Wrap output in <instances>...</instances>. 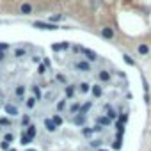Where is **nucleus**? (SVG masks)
<instances>
[{
    "label": "nucleus",
    "mask_w": 151,
    "mask_h": 151,
    "mask_svg": "<svg viewBox=\"0 0 151 151\" xmlns=\"http://www.w3.org/2000/svg\"><path fill=\"white\" fill-rule=\"evenodd\" d=\"M34 27L41 29V30H57L59 29L55 23H48V22H34Z\"/></svg>",
    "instance_id": "nucleus-1"
},
{
    "label": "nucleus",
    "mask_w": 151,
    "mask_h": 151,
    "mask_svg": "<svg viewBox=\"0 0 151 151\" xmlns=\"http://www.w3.org/2000/svg\"><path fill=\"white\" fill-rule=\"evenodd\" d=\"M75 68H77L78 71H84V73H89L91 71V64L87 60H78L77 64H75Z\"/></svg>",
    "instance_id": "nucleus-2"
},
{
    "label": "nucleus",
    "mask_w": 151,
    "mask_h": 151,
    "mask_svg": "<svg viewBox=\"0 0 151 151\" xmlns=\"http://www.w3.org/2000/svg\"><path fill=\"white\" fill-rule=\"evenodd\" d=\"M86 121H87V116H84V114H75V117H73V123L77 126H84Z\"/></svg>",
    "instance_id": "nucleus-3"
},
{
    "label": "nucleus",
    "mask_w": 151,
    "mask_h": 151,
    "mask_svg": "<svg viewBox=\"0 0 151 151\" xmlns=\"http://www.w3.org/2000/svg\"><path fill=\"white\" fill-rule=\"evenodd\" d=\"M45 128H46V132H50V133H53V132H57V124L52 121V117H48V119H45Z\"/></svg>",
    "instance_id": "nucleus-4"
},
{
    "label": "nucleus",
    "mask_w": 151,
    "mask_h": 151,
    "mask_svg": "<svg viewBox=\"0 0 151 151\" xmlns=\"http://www.w3.org/2000/svg\"><path fill=\"white\" fill-rule=\"evenodd\" d=\"M80 52H82V53H84V55L87 57V60H89V62H93V60H96V59H98V55H96L94 52L87 50V48H80Z\"/></svg>",
    "instance_id": "nucleus-5"
},
{
    "label": "nucleus",
    "mask_w": 151,
    "mask_h": 151,
    "mask_svg": "<svg viewBox=\"0 0 151 151\" xmlns=\"http://www.w3.org/2000/svg\"><path fill=\"white\" fill-rule=\"evenodd\" d=\"M98 78H100V82H109L110 80V73L107 69H100L98 71Z\"/></svg>",
    "instance_id": "nucleus-6"
},
{
    "label": "nucleus",
    "mask_w": 151,
    "mask_h": 151,
    "mask_svg": "<svg viewBox=\"0 0 151 151\" xmlns=\"http://www.w3.org/2000/svg\"><path fill=\"white\" fill-rule=\"evenodd\" d=\"M91 93H93V96H94V98H101L103 89H101V86H100V84H94V86L91 87Z\"/></svg>",
    "instance_id": "nucleus-7"
},
{
    "label": "nucleus",
    "mask_w": 151,
    "mask_h": 151,
    "mask_svg": "<svg viewBox=\"0 0 151 151\" xmlns=\"http://www.w3.org/2000/svg\"><path fill=\"white\" fill-rule=\"evenodd\" d=\"M101 36H103L105 39H112V37H114V29H110V27L101 29Z\"/></svg>",
    "instance_id": "nucleus-8"
},
{
    "label": "nucleus",
    "mask_w": 151,
    "mask_h": 151,
    "mask_svg": "<svg viewBox=\"0 0 151 151\" xmlns=\"http://www.w3.org/2000/svg\"><path fill=\"white\" fill-rule=\"evenodd\" d=\"M105 112H107V117H109L110 121H114V119L117 117V112H116V110H114L110 105H107V107H105Z\"/></svg>",
    "instance_id": "nucleus-9"
},
{
    "label": "nucleus",
    "mask_w": 151,
    "mask_h": 151,
    "mask_svg": "<svg viewBox=\"0 0 151 151\" xmlns=\"http://www.w3.org/2000/svg\"><path fill=\"white\" fill-rule=\"evenodd\" d=\"M25 133H27V135H29L30 139H34V137L37 135V126H36V124H29V126H27V132H25Z\"/></svg>",
    "instance_id": "nucleus-10"
},
{
    "label": "nucleus",
    "mask_w": 151,
    "mask_h": 151,
    "mask_svg": "<svg viewBox=\"0 0 151 151\" xmlns=\"http://www.w3.org/2000/svg\"><path fill=\"white\" fill-rule=\"evenodd\" d=\"M14 94L23 101V98H25V86H16V89H14Z\"/></svg>",
    "instance_id": "nucleus-11"
},
{
    "label": "nucleus",
    "mask_w": 151,
    "mask_h": 151,
    "mask_svg": "<svg viewBox=\"0 0 151 151\" xmlns=\"http://www.w3.org/2000/svg\"><path fill=\"white\" fill-rule=\"evenodd\" d=\"M91 107H93V101H86V103H82V107H80V112H78V114L87 116V112L91 110Z\"/></svg>",
    "instance_id": "nucleus-12"
},
{
    "label": "nucleus",
    "mask_w": 151,
    "mask_h": 151,
    "mask_svg": "<svg viewBox=\"0 0 151 151\" xmlns=\"http://www.w3.org/2000/svg\"><path fill=\"white\" fill-rule=\"evenodd\" d=\"M96 123H98L100 126H110V123H112V121H110L107 116H100V117L96 119Z\"/></svg>",
    "instance_id": "nucleus-13"
},
{
    "label": "nucleus",
    "mask_w": 151,
    "mask_h": 151,
    "mask_svg": "<svg viewBox=\"0 0 151 151\" xmlns=\"http://www.w3.org/2000/svg\"><path fill=\"white\" fill-rule=\"evenodd\" d=\"M6 112H7L9 116H13V117H14V116H18V109H16L14 105H11V103H7V105H6Z\"/></svg>",
    "instance_id": "nucleus-14"
},
{
    "label": "nucleus",
    "mask_w": 151,
    "mask_h": 151,
    "mask_svg": "<svg viewBox=\"0 0 151 151\" xmlns=\"http://www.w3.org/2000/svg\"><path fill=\"white\" fill-rule=\"evenodd\" d=\"M80 107H82V103H80V101H75V103L69 107V112H71L73 116H75V114H78V112H80Z\"/></svg>",
    "instance_id": "nucleus-15"
},
{
    "label": "nucleus",
    "mask_w": 151,
    "mask_h": 151,
    "mask_svg": "<svg viewBox=\"0 0 151 151\" xmlns=\"http://www.w3.org/2000/svg\"><path fill=\"white\" fill-rule=\"evenodd\" d=\"M20 11H22V14H30V13H32V6H30L29 2H25V4H22Z\"/></svg>",
    "instance_id": "nucleus-16"
},
{
    "label": "nucleus",
    "mask_w": 151,
    "mask_h": 151,
    "mask_svg": "<svg viewBox=\"0 0 151 151\" xmlns=\"http://www.w3.org/2000/svg\"><path fill=\"white\" fill-rule=\"evenodd\" d=\"M64 93H66V98H68V100H71V98L75 96V86H66Z\"/></svg>",
    "instance_id": "nucleus-17"
},
{
    "label": "nucleus",
    "mask_w": 151,
    "mask_h": 151,
    "mask_svg": "<svg viewBox=\"0 0 151 151\" xmlns=\"http://www.w3.org/2000/svg\"><path fill=\"white\" fill-rule=\"evenodd\" d=\"M30 142H32V139L23 132V133H22V137H20V144H22V146H29Z\"/></svg>",
    "instance_id": "nucleus-18"
},
{
    "label": "nucleus",
    "mask_w": 151,
    "mask_h": 151,
    "mask_svg": "<svg viewBox=\"0 0 151 151\" xmlns=\"http://www.w3.org/2000/svg\"><path fill=\"white\" fill-rule=\"evenodd\" d=\"M137 52H139L140 55H147V53H149V46L142 43V45H139V46H137Z\"/></svg>",
    "instance_id": "nucleus-19"
},
{
    "label": "nucleus",
    "mask_w": 151,
    "mask_h": 151,
    "mask_svg": "<svg viewBox=\"0 0 151 151\" xmlns=\"http://www.w3.org/2000/svg\"><path fill=\"white\" fill-rule=\"evenodd\" d=\"M36 103H37V100H36L34 96H30V98H27V100H25L27 109H34V107H36Z\"/></svg>",
    "instance_id": "nucleus-20"
},
{
    "label": "nucleus",
    "mask_w": 151,
    "mask_h": 151,
    "mask_svg": "<svg viewBox=\"0 0 151 151\" xmlns=\"http://www.w3.org/2000/svg\"><path fill=\"white\" fill-rule=\"evenodd\" d=\"M52 121H53L57 126H62V123H64L62 117H60V114H53V116H52Z\"/></svg>",
    "instance_id": "nucleus-21"
},
{
    "label": "nucleus",
    "mask_w": 151,
    "mask_h": 151,
    "mask_svg": "<svg viewBox=\"0 0 151 151\" xmlns=\"http://www.w3.org/2000/svg\"><path fill=\"white\" fill-rule=\"evenodd\" d=\"M32 93H34V98L36 100H41L43 96H41V89L37 87V86H32Z\"/></svg>",
    "instance_id": "nucleus-22"
},
{
    "label": "nucleus",
    "mask_w": 151,
    "mask_h": 151,
    "mask_svg": "<svg viewBox=\"0 0 151 151\" xmlns=\"http://www.w3.org/2000/svg\"><path fill=\"white\" fill-rule=\"evenodd\" d=\"M89 91H91L89 84H87V82H82V84H80V93H82V94H86V93H89Z\"/></svg>",
    "instance_id": "nucleus-23"
},
{
    "label": "nucleus",
    "mask_w": 151,
    "mask_h": 151,
    "mask_svg": "<svg viewBox=\"0 0 151 151\" xmlns=\"http://www.w3.org/2000/svg\"><path fill=\"white\" fill-rule=\"evenodd\" d=\"M14 55H16L18 59H22V57H25V55H27V50H23V48H18V50L14 52Z\"/></svg>",
    "instance_id": "nucleus-24"
},
{
    "label": "nucleus",
    "mask_w": 151,
    "mask_h": 151,
    "mask_svg": "<svg viewBox=\"0 0 151 151\" xmlns=\"http://www.w3.org/2000/svg\"><path fill=\"white\" fill-rule=\"evenodd\" d=\"M29 124H30V116L25 114V116L22 117V126H29Z\"/></svg>",
    "instance_id": "nucleus-25"
},
{
    "label": "nucleus",
    "mask_w": 151,
    "mask_h": 151,
    "mask_svg": "<svg viewBox=\"0 0 151 151\" xmlns=\"http://www.w3.org/2000/svg\"><path fill=\"white\" fill-rule=\"evenodd\" d=\"M91 133H94V132H93V126H84V130H82V135L89 137Z\"/></svg>",
    "instance_id": "nucleus-26"
},
{
    "label": "nucleus",
    "mask_w": 151,
    "mask_h": 151,
    "mask_svg": "<svg viewBox=\"0 0 151 151\" xmlns=\"http://www.w3.org/2000/svg\"><path fill=\"white\" fill-rule=\"evenodd\" d=\"M101 144H103V140H100V139H96V140H91V147H96V149H100V147H101Z\"/></svg>",
    "instance_id": "nucleus-27"
},
{
    "label": "nucleus",
    "mask_w": 151,
    "mask_h": 151,
    "mask_svg": "<svg viewBox=\"0 0 151 151\" xmlns=\"http://www.w3.org/2000/svg\"><path fill=\"white\" fill-rule=\"evenodd\" d=\"M112 147H114L116 151H119V149H121V137H117V139H116V142L112 144Z\"/></svg>",
    "instance_id": "nucleus-28"
},
{
    "label": "nucleus",
    "mask_w": 151,
    "mask_h": 151,
    "mask_svg": "<svg viewBox=\"0 0 151 151\" xmlns=\"http://www.w3.org/2000/svg\"><path fill=\"white\" fill-rule=\"evenodd\" d=\"M64 109H66V100H60V101L57 103V110L60 112V110H64Z\"/></svg>",
    "instance_id": "nucleus-29"
},
{
    "label": "nucleus",
    "mask_w": 151,
    "mask_h": 151,
    "mask_svg": "<svg viewBox=\"0 0 151 151\" xmlns=\"http://www.w3.org/2000/svg\"><path fill=\"white\" fill-rule=\"evenodd\" d=\"M4 140H6V142H9V144H11V142H13V140H14V135H13V133H6V135H4Z\"/></svg>",
    "instance_id": "nucleus-30"
},
{
    "label": "nucleus",
    "mask_w": 151,
    "mask_h": 151,
    "mask_svg": "<svg viewBox=\"0 0 151 151\" xmlns=\"http://www.w3.org/2000/svg\"><path fill=\"white\" fill-rule=\"evenodd\" d=\"M9 142H6V140H2V142H0V149H4V151H9Z\"/></svg>",
    "instance_id": "nucleus-31"
},
{
    "label": "nucleus",
    "mask_w": 151,
    "mask_h": 151,
    "mask_svg": "<svg viewBox=\"0 0 151 151\" xmlns=\"http://www.w3.org/2000/svg\"><path fill=\"white\" fill-rule=\"evenodd\" d=\"M11 126V119H7V117H2V119H0V126Z\"/></svg>",
    "instance_id": "nucleus-32"
},
{
    "label": "nucleus",
    "mask_w": 151,
    "mask_h": 151,
    "mask_svg": "<svg viewBox=\"0 0 151 151\" xmlns=\"http://www.w3.org/2000/svg\"><path fill=\"white\" fill-rule=\"evenodd\" d=\"M37 73H39V75H45V73H46V66H45V64H39V66H37Z\"/></svg>",
    "instance_id": "nucleus-33"
},
{
    "label": "nucleus",
    "mask_w": 151,
    "mask_h": 151,
    "mask_svg": "<svg viewBox=\"0 0 151 151\" xmlns=\"http://www.w3.org/2000/svg\"><path fill=\"white\" fill-rule=\"evenodd\" d=\"M60 20H62V14H53V16L50 18V22H52V23H53V22H60Z\"/></svg>",
    "instance_id": "nucleus-34"
},
{
    "label": "nucleus",
    "mask_w": 151,
    "mask_h": 151,
    "mask_svg": "<svg viewBox=\"0 0 151 151\" xmlns=\"http://www.w3.org/2000/svg\"><path fill=\"white\" fill-rule=\"evenodd\" d=\"M124 62H126V64H130V66H133V64H135V60H133L130 55H124Z\"/></svg>",
    "instance_id": "nucleus-35"
},
{
    "label": "nucleus",
    "mask_w": 151,
    "mask_h": 151,
    "mask_svg": "<svg viewBox=\"0 0 151 151\" xmlns=\"http://www.w3.org/2000/svg\"><path fill=\"white\" fill-rule=\"evenodd\" d=\"M9 46H11L9 43H0V52H6V50H7Z\"/></svg>",
    "instance_id": "nucleus-36"
},
{
    "label": "nucleus",
    "mask_w": 151,
    "mask_h": 151,
    "mask_svg": "<svg viewBox=\"0 0 151 151\" xmlns=\"http://www.w3.org/2000/svg\"><path fill=\"white\" fill-rule=\"evenodd\" d=\"M93 132L100 133V132H103V126H100V124H94V126H93Z\"/></svg>",
    "instance_id": "nucleus-37"
},
{
    "label": "nucleus",
    "mask_w": 151,
    "mask_h": 151,
    "mask_svg": "<svg viewBox=\"0 0 151 151\" xmlns=\"http://www.w3.org/2000/svg\"><path fill=\"white\" fill-rule=\"evenodd\" d=\"M68 48H69V43H68V41L60 43V50H68Z\"/></svg>",
    "instance_id": "nucleus-38"
},
{
    "label": "nucleus",
    "mask_w": 151,
    "mask_h": 151,
    "mask_svg": "<svg viewBox=\"0 0 151 151\" xmlns=\"http://www.w3.org/2000/svg\"><path fill=\"white\" fill-rule=\"evenodd\" d=\"M119 121H121V123H126V121H128V116H126V114H121V116H119Z\"/></svg>",
    "instance_id": "nucleus-39"
},
{
    "label": "nucleus",
    "mask_w": 151,
    "mask_h": 151,
    "mask_svg": "<svg viewBox=\"0 0 151 151\" xmlns=\"http://www.w3.org/2000/svg\"><path fill=\"white\" fill-rule=\"evenodd\" d=\"M57 80L62 82V84H66V77H64V75H57Z\"/></svg>",
    "instance_id": "nucleus-40"
},
{
    "label": "nucleus",
    "mask_w": 151,
    "mask_h": 151,
    "mask_svg": "<svg viewBox=\"0 0 151 151\" xmlns=\"http://www.w3.org/2000/svg\"><path fill=\"white\" fill-rule=\"evenodd\" d=\"M52 50H53V52H60V45H53Z\"/></svg>",
    "instance_id": "nucleus-41"
},
{
    "label": "nucleus",
    "mask_w": 151,
    "mask_h": 151,
    "mask_svg": "<svg viewBox=\"0 0 151 151\" xmlns=\"http://www.w3.org/2000/svg\"><path fill=\"white\" fill-rule=\"evenodd\" d=\"M80 48H82V46H78V45H75V46H73V52H80Z\"/></svg>",
    "instance_id": "nucleus-42"
},
{
    "label": "nucleus",
    "mask_w": 151,
    "mask_h": 151,
    "mask_svg": "<svg viewBox=\"0 0 151 151\" xmlns=\"http://www.w3.org/2000/svg\"><path fill=\"white\" fill-rule=\"evenodd\" d=\"M4 57H6V53H4V52H0V62L4 60Z\"/></svg>",
    "instance_id": "nucleus-43"
},
{
    "label": "nucleus",
    "mask_w": 151,
    "mask_h": 151,
    "mask_svg": "<svg viewBox=\"0 0 151 151\" xmlns=\"http://www.w3.org/2000/svg\"><path fill=\"white\" fill-rule=\"evenodd\" d=\"M25 151H37V149H25Z\"/></svg>",
    "instance_id": "nucleus-44"
},
{
    "label": "nucleus",
    "mask_w": 151,
    "mask_h": 151,
    "mask_svg": "<svg viewBox=\"0 0 151 151\" xmlns=\"http://www.w3.org/2000/svg\"><path fill=\"white\" fill-rule=\"evenodd\" d=\"M9 151H16V149H11V147H9Z\"/></svg>",
    "instance_id": "nucleus-45"
},
{
    "label": "nucleus",
    "mask_w": 151,
    "mask_h": 151,
    "mask_svg": "<svg viewBox=\"0 0 151 151\" xmlns=\"http://www.w3.org/2000/svg\"><path fill=\"white\" fill-rule=\"evenodd\" d=\"M98 151H107V149H98Z\"/></svg>",
    "instance_id": "nucleus-46"
}]
</instances>
